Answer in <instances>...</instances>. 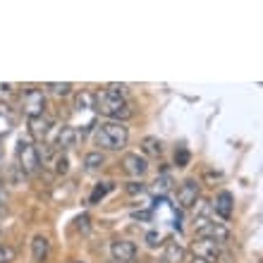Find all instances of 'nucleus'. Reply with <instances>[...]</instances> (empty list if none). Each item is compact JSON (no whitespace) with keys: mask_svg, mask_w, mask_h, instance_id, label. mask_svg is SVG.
Returning a JSON list of instances; mask_svg holds the SVG:
<instances>
[{"mask_svg":"<svg viewBox=\"0 0 263 263\" xmlns=\"http://www.w3.org/2000/svg\"><path fill=\"white\" fill-rule=\"evenodd\" d=\"M96 110L101 115H105V118H110L112 122H125V120H129L134 115L127 96L115 93V91H108V89L96 93Z\"/></svg>","mask_w":263,"mask_h":263,"instance_id":"1","label":"nucleus"},{"mask_svg":"<svg viewBox=\"0 0 263 263\" xmlns=\"http://www.w3.org/2000/svg\"><path fill=\"white\" fill-rule=\"evenodd\" d=\"M129 144V129L125 122H101L96 129V146H101L103 151H122Z\"/></svg>","mask_w":263,"mask_h":263,"instance_id":"2","label":"nucleus"},{"mask_svg":"<svg viewBox=\"0 0 263 263\" xmlns=\"http://www.w3.org/2000/svg\"><path fill=\"white\" fill-rule=\"evenodd\" d=\"M17 167L22 170V175H36L39 173L41 160H39V151H36L34 141L20 139V146H17Z\"/></svg>","mask_w":263,"mask_h":263,"instance_id":"3","label":"nucleus"},{"mask_svg":"<svg viewBox=\"0 0 263 263\" xmlns=\"http://www.w3.org/2000/svg\"><path fill=\"white\" fill-rule=\"evenodd\" d=\"M196 237H199V239H211V242L225 247V244L230 242L232 232H230V228L222 225V222H211V220H206V218H201V220L196 222Z\"/></svg>","mask_w":263,"mask_h":263,"instance_id":"4","label":"nucleus"},{"mask_svg":"<svg viewBox=\"0 0 263 263\" xmlns=\"http://www.w3.org/2000/svg\"><path fill=\"white\" fill-rule=\"evenodd\" d=\"M46 93L41 89H36V86H27V89L22 91V110L27 112V118H41L46 115Z\"/></svg>","mask_w":263,"mask_h":263,"instance_id":"5","label":"nucleus"},{"mask_svg":"<svg viewBox=\"0 0 263 263\" xmlns=\"http://www.w3.org/2000/svg\"><path fill=\"white\" fill-rule=\"evenodd\" d=\"M192 251H194L196 258H203V261H208V263H215L218 256L222 254V247L220 244H215V242H211V239H199V237H196L194 244H192Z\"/></svg>","mask_w":263,"mask_h":263,"instance_id":"6","label":"nucleus"},{"mask_svg":"<svg viewBox=\"0 0 263 263\" xmlns=\"http://www.w3.org/2000/svg\"><path fill=\"white\" fill-rule=\"evenodd\" d=\"M196 201H199V182L184 180L177 187V203H180V208H194Z\"/></svg>","mask_w":263,"mask_h":263,"instance_id":"7","label":"nucleus"},{"mask_svg":"<svg viewBox=\"0 0 263 263\" xmlns=\"http://www.w3.org/2000/svg\"><path fill=\"white\" fill-rule=\"evenodd\" d=\"M110 256L118 263H129L137 258V244L129 239H115L110 244Z\"/></svg>","mask_w":263,"mask_h":263,"instance_id":"8","label":"nucleus"},{"mask_svg":"<svg viewBox=\"0 0 263 263\" xmlns=\"http://www.w3.org/2000/svg\"><path fill=\"white\" fill-rule=\"evenodd\" d=\"M211 208L220 215L222 220H230L232 213H235V196H232V192H228V189L218 192V196H215V201L211 203Z\"/></svg>","mask_w":263,"mask_h":263,"instance_id":"9","label":"nucleus"},{"mask_svg":"<svg viewBox=\"0 0 263 263\" xmlns=\"http://www.w3.org/2000/svg\"><path fill=\"white\" fill-rule=\"evenodd\" d=\"M122 170L132 177H144L146 170H148V160H146V156H139V153H125Z\"/></svg>","mask_w":263,"mask_h":263,"instance_id":"10","label":"nucleus"},{"mask_svg":"<svg viewBox=\"0 0 263 263\" xmlns=\"http://www.w3.org/2000/svg\"><path fill=\"white\" fill-rule=\"evenodd\" d=\"M48 254H50V239L46 235H36L31 239V258L36 263H43L48 258Z\"/></svg>","mask_w":263,"mask_h":263,"instance_id":"11","label":"nucleus"},{"mask_svg":"<svg viewBox=\"0 0 263 263\" xmlns=\"http://www.w3.org/2000/svg\"><path fill=\"white\" fill-rule=\"evenodd\" d=\"M77 139H79V129L72 125H65V127H60V132H58L55 146L60 151H67V148H72V146L77 144Z\"/></svg>","mask_w":263,"mask_h":263,"instance_id":"12","label":"nucleus"},{"mask_svg":"<svg viewBox=\"0 0 263 263\" xmlns=\"http://www.w3.org/2000/svg\"><path fill=\"white\" fill-rule=\"evenodd\" d=\"M50 127H53V120L46 118V115H41V118H31L29 120V134L34 139H46V134L50 132Z\"/></svg>","mask_w":263,"mask_h":263,"instance_id":"13","label":"nucleus"},{"mask_svg":"<svg viewBox=\"0 0 263 263\" xmlns=\"http://www.w3.org/2000/svg\"><path fill=\"white\" fill-rule=\"evenodd\" d=\"M163 261L165 263H184L187 261V249L177 242H167L163 251Z\"/></svg>","mask_w":263,"mask_h":263,"instance_id":"14","label":"nucleus"},{"mask_svg":"<svg viewBox=\"0 0 263 263\" xmlns=\"http://www.w3.org/2000/svg\"><path fill=\"white\" fill-rule=\"evenodd\" d=\"M89 108H96V93L93 91H79L74 98V110L82 112V110H89Z\"/></svg>","mask_w":263,"mask_h":263,"instance_id":"15","label":"nucleus"},{"mask_svg":"<svg viewBox=\"0 0 263 263\" xmlns=\"http://www.w3.org/2000/svg\"><path fill=\"white\" fill-rule=\"evenodd\" d=\"M112 189H115V182H98L96 187H93V192H91V196H89V203H101L105 196L110 194Z\"/></svg>","mask_w":263,"mask_h":263,"instance_id":"16","label":"nucleus"},{"mask_svg":"<svg viewBox=\"0 0 263 263\" xmlns=\"http://www.w3.org/2000/svg\"><path fill=\"white\" fill-rule=\"evenodd\" d=\"M141 148H144V153L151 156V158H158L160 153H163V144H160L158 137H144L141 139Z\"/></svg>","mask_w":263,"mask_h":263,"instance_id":"17","label":"nucleus"},{"mask_svg":"<svg viewBox=\"0 0 263 263\" xmlns=\"http://www.w3.org/2000/svg\"><path fill=\"white\" fill-rule=\"evenodd\" d=\"M46 91L53 93V96H58V98H65V96H69V93L74 91V84H69V82H48L46 84Z\"/></svg>","mask_w":263,"mask_h":263,"instance_id":"18","label":"nucleus"},{"mask_svg":"<svg viewBox=\"0 0 263 263\" xmlns=\"http://www.w3.org/2000/svg\"><path fill=\"white\" fill-rule=\"evenodd\" d=\"M170 187H173V182H170L167 175L158 177V180L153 182V194H156V199H165V194L170 192Z\"/></svg>","mask_w":263,"mask_h":263,"instance_id":"19","label":"nucleus"},{"mask_svg":"<svg viewBox=\"0 0 263 263\" xmlns=\"http://www.w3.org/2000/svg\"><path fill=\"white\" fill-rule=\"evenodd\" d=\"M105 163V156L101 151H91L84 156V165H86V170H98V167Z\"/></svg>","mask_w":263,"mask_h":263,"instance_id":"20","label":"nucleus"},{"mask_svg":"<svg viewBox=\"0 0 263 263\" xmlns=\"http://www.w3.org/2000/svg\"><path fill=\"white\" fill-rule=\"evenodd\" d=\"M17 261V249L12 244L0 242V263H14Z\"/></svg>","mask_w":263,"mask_h":263,"instance_id":"21","label":"nucleus"},{"mask_svg":"<svg viewBox=\"0 0 263 263\" xmlns=\"http://www.w3.org/2000/svg\"><path fill=\"white\" fill-rule=\"evenodd\" d=\"M189 160H192V153H189L187 146H177V148H175V165H177V167H187Z\"/></svg>","mask_w":263,"mask_h":263,"instance_id":"22","label":"nucleus"},{"mask_svg":"<svg viewBox=\"0 0 263 263\" xmlns=\"http://www.w3.org/2000/svg\"><path fill=\"white\" fill-rule=\"evenodd\" d=\"M69 170V160H67V156H55V173L58 175H65Z\"/></svg>","mask_w":263,"mask_h":263,"instance_id":"23","label":"nucleus"},{"mask_svg":"<svg viewBox=\"0 0 263 263\" xmlns=\"http://www.w3.org/2000/svg\"><path fill=\"white\" fill-rule=\"evenodd\" d=\"M144 192H146V184H144V182H129V184H127V194H132V196L144 194Z\"/></svg>","mask_w":263,"mask_h":263,"instance_id":"24","label":"nucleus"},{"mask_svg":"<svg viewBox=\"0 0 263 263\" xmlns=\"http://www.w3.org/2000/svg\"><path fill=\"white\" fill-rule=\"evenodd\" d=\"M146 244H148V247H158V244H160V232L151 230V232L146 235Z\"/></svg>","mask_w":263,"mask_h":263,"instance_id":"25","label":"nucleus"},{"mask_svg":"<svg viewBox=\"0 0 263 263\" xmlns=\"http://www.w3.org/2000/svg\"><path fill=\"white\" fill-rule=\"evenodd\" d=\"M14 91H17V86H14V84H0V98L12 96Z\"/></svg>","mask_w":263,"mask_h":263,"instance_id":"26","label":"nucleus"},{"mask_svg":"<svg viewBox=\"0 0 263 263\" xmlns=\"http://www.w3.org/2000/svg\"><path fill=\"white\" fill-rule=\"evenodd\" d=\"M105 89H108V91H115V93H122V96H127V89H129V86H127V84H108Z\"/></svg>","mask_w":263,"mask_h":263,"instance_id":"27","label":"nucleus"},{"mask_svg":"<svg viewBox=\"0 0 263 263\" xmlns=\"http://www.w3.org/2000/svg\"><path fill=\"white\" fill-rule=\"evenodd\" d=\"M77 228L82 230V232H89V215H79L77 218Z\"/></svg>","mask_w":263,"mask_h":263,"instance_id":"28","label":"nucleus"},{"mask_svg":"<svg viewBox=\"0 0 263 263\" xmlns=\"http://www.w3.org/2000/svg\"><path fill=\"white\" fill-rule=\"evenodd\" d=\"M215 263H235V256L230 254V251H222L220 256H218V261Z\"/></svg>","mask_w":263,"mask_h":263,"instance_id":"29","label":"nucleus"},{"mask_svg":"<svg viewBox=\"0 0 263 263\" xmlns=\"http://www.w3.org/2000/svg\"><path fill=\"white\" fill-rule=\"evenodd\" d=\"M7 203V192H5V184H3V180H0V206H5Z\"/></svg>","mask_w":263,"mask_h":263,"instance_id":"30","label":"nucleus"},{"mask_svg":"<svg viewBox=\"0 0 263 263\" xmlns=\"http://www.w3.org/2000/svg\"><path fill=\"white\" fill-rule=\"evenodd\" d=\"M189 263H208V261H203V258H196V256H194V258H192V261H189Z\"/></svg>","mask_w":263,"mask_h":263,"instance_id":"31","label":"nucleus"},{"mask_svg":"<svg viewBox=\"0 0 263 263\" xmlns=\"http://www.w3.org/2000/svg\"><path fill=\"white\" fill-rule=\"evenodd\" d=\"M69 263H84V261H69Z\"/></svg>","mask_w":263,"mask_h":263,"instance_id":"32","label":"nucleus"}]
</instances>
